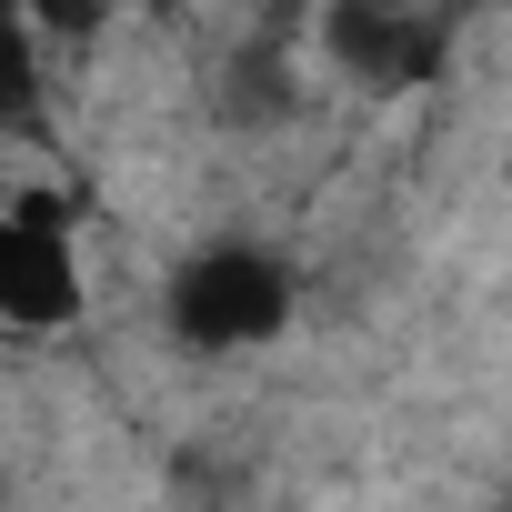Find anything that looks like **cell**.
Returning a JSON list of instances; mask_svg holds the SVG:
<instances>
[{
    "label": "cell",
    "instance_id": "cell-4",
    "mask_svg": "<svg viewBox=\"0 0 512 512\" xmlns=\"http://www.w3.org/2000/svg\"><path fill=\"white\" fill-rule=\"evenodd\" d=\"M51 121V51L31 31V11H0V141H21Z\"/></svg>",
    "mask_w": 512,
    "mask_h": 512
},
{
    "label": "cell",
    "instance_id": "cell-1",
    "mask_svg": "<svg viewBox=\"0 0 512 512\" xmlns=\"http://www.w3.org/2000/svg\"><path fill=\"white\" fill-rule=\"evenodd\" d=\"M161 322L181 352H262L292 332V262L262 241H191L161 282Z\"/></svg>",
    "mask_w": 512,
    "mask_h": 512
},
{
    "label": "cell",
    "instance_id": "cell-5",
    "mask_svg": "<svg viewBox=\"0 0 512 512\" xmlns=\"http://www.w3.org/2000/svg\"><path fill=\"white\" fill-rule=\"evenodd\" d=\"M502 512H512V502H502Z\"/></svg>",
    "mask_w": 512,
    "mask_h": 512
},
{
    "label": "cell",
    "instance_id": "cell-2",
    "mask_svg": "<svg viewBox=\"0 0 512 512\" xmlns=\"http://www.w3.org/2000/svg\"><path fill=\"white\" fill-rule=\"evenodd\" d=\"M81 322V241L61 191H21L0 211V332H61Z\"/></svg>",
    "mask_w": 512,
    "mask_h": 512
},
{
    "label": "cell",
    "instance_id": "cell-3",
    "mask_svg": "<svg viewBox=\"0 0 512 512\" xmlns=\"http://www.w3.org/2000/svg\"><path fill=\"white\" fill-rule=\"evenodd\" d=\"M312 41H322V61H332L342 81H362V91H412V81L442 71L452 21H442V11H402V0H332V11L312 21Z\"/></svg>",
    "mask_w": 512,
    "mask_h": 512
}]
</instances>
